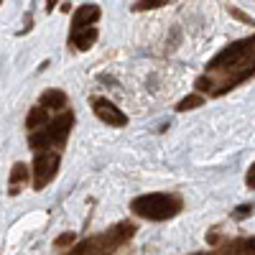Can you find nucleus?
<instances>
[{
	"label": "nucleus",
	"instance_id": "obj_1",
	"mask_svg": "<svg viewBox=\"0 0 255 255\" xmlns=\"http://www.w3.org/2000/svg\"><path fill=\"white\" fill-rule=\"evenodd\" d=\"M133 232H135V227H133L130 222H120V225H115L113 230L102 232V235H95V238H90V240L79 243V245H77L74 250H69L67 255H110V253H115L123 243L130 240Z\"/></svg>",
	"mask_w": 255,
	"mask_h": 255
},
{
	"label": "nucleus",
	"instance_id": "obj_2",
	"mask_svg": "<svg viewBox=\"0 0 255 255\" xmlns=\"http://www.w3.org/2000/svg\"><path fill=\"white\" fill-rule=\"evenodd\" d=\"M130 209L143 220L163 222V220L176 217L181 212V199L174 194H143L130 202Z\"/></svg>",
	"mask_w": 255,
	"mask_h": 255
},
{
	"label": "nucleus",
	"instance_id": "obj_3",
	"mask_svg": "<svg viewBox=\"0 0 255 255\" xmlns=\"http://www.w3.org/2000/svg\"><path fill=\"white\" fill-rule=\"evenodd\" d=\"M59 163H61V158H59V153H54V151H46V153H36V161H33V186L36 189H44L54 176H56V171H59Z\"/></svg>",
	"mask_w": 255,
	"mask_h": 255
},
{
	"label": "nucleus",
	"instance_id": "obj_4",
	"mask_svg": "<svg viewBox=\"0 0 255 255\" xmlns=\"http://www.w3.org/2000/svg\"><path fill=\"white\" fill-rule=\"evenodd\" d=\"M92 110H95V115H97L102 123H108V125H113V128L128 125V115H125L120 108H115L108 97H95V100H92Z\"/></svg>",
	"mask_w": 255,
	"mask_h": 255
},
{
	"label": "nucleus",
	"instance_id": "obj_5",
	"mask_svg": "<svg viewBox=\"0 0 255 255\" xmlns=\"http://www.w3.org/2000/svg\"><path fill=\"white\" fill-rule=\"evenodd\" d=\"M72 125H74V115H72V113H61V115L46 128L49 135H51V143H54L56 148L67 145V138H69V133H72Z\"/></svg>",
	"mask_w": 255,
	"mask_h": 255
},
{
	"label": "nucleus",
	"instance_id": "obj_6",
	"mask_svg": "<svg viewBox=\"0 0 255 255\" xmlns=\"http://www.w3.org/2000/svg\"><path fill=\"white\" fill-rule=\"evenodd\" d=\"M100 18V8L97 5H82L74 18H72V33L74 31H82V28H92V23Z\"/></svg>",
	"mask_w": 255,
	"mask_h": 255
},
{
	"label": "nucleus",
	"instance_id": "obj_7",
	"mask_svg": "<svg viewBox=\"0 0 255 255\" xmlns=\"http://www.w3.org/2000/svg\"><path fill=\"white\" fill-rule=\"evenodd\" d=\"M41 108L44 110H64L67 108V95L61 90H46L41 95Z\"/></svg>",
	"mask_w": 255,
	"mask_h": 255
},
{
	"label": "nucleus",
	"instance_id": "obj_8",
	"mask_svg": "<svg viewBox=\"0 0 255 255\" xmlns=\"http://www.w3.org/2000/svg\"><path fill=\"white\" fill-rule=\"evenodd\" d=\"M46 123H49V113L41 108H31V113H28V118H26V128L31 133H36V130H41V128H46Z\"/></svg>",
	"mask_w": 255,
	"mask_h": 255
},
{
	"label": "nucleus",
	"instance_id": "obj_9",
	"mask_svg": "<svg viewBox=\"0 0 255 255\" xmlns=\"http://www.w3.org/2000/svg\"><path fill=\"white\" fill-rule=\"evenodd\" d=\"M97 41V28L92 26V28H82V31H74L72 33V44L77 46V49H90L92 44Z\"/></svg>",
	"mask_w": 255,
	"mask_h": 255
},
{
	"label": "nucleus",
	"instance_id": "obj_10",
	"mask_svg": "<svg viewBox=\"0 0 255 255\" xmlns=\"http://www.w3.org/2000/svg\"><path fill=\"white\" fill-rule=\"evenodd\" d=\"M28 145L33 148L36 153H46V148H51L54 143H51V135H49V130H46V128H41V130L31 133V138H28Z\"/></svg>",
	"mask_w": 255,
	"mask_h": 255
},
{
	"label": "nucleus",
	"instance_id": "obj_11",
	"mask_svg": "<svg viewBox=\"0 0 255 255\" xmlns=\"http://www.w3.org/2000/svg\"><path fill=\"white\" fill-rule=\"evenodd\" d=\"M204 100H202V95H189V97H184L179 105H176V110L179 113H186V110H194V108H199Z\"/></svg>",
	"mask_w": 255,
	"mask_h": 255
},
{
	"label": "nucleus",
	"instance_id": "obj_12",
	"mask_svg": "<svg viewBox=\"0 0 255 255\" xmlns=\"http://www.w3.org/2000/svg\"><path fill=\"white\" fill-rule=\"evenodd\" d=\"M28 179V168L26 163H15L13 171H10V184H18V181H26Z\"/></svg>",
	"mask_w": 255,
	"mask_h": 255
},
{
	"label": "nucleus",
	"instance_id": "obj_13",
	"mask_svg": "<svg viewBox=\"0 0 255 255\" xmlns=\"http://www.w3.org/2000/svg\"><path fill=\"white\" fill-rule=\"evenodd\" d=\"M250 215H253V204H240L235 212H232V217H235V220H245Z\"/></svg>",
	"mask_w": 255,
	"mask_h": 255
},
{
	"label": "nucleus",
	"instance_id": "obj_14",
	"mask_svg": "<svg viewBox=\"0 0 255 255\" xmlns=\"http://www.w3.org/2000/svg\"><path fill=\"white\" fill-rule=\"evenodd\" d=\"M72 243H74V235H72V232H64V235H59V238L54 240L56 248H69Z\"/></svg>",
	"mask_w": 255,
	"mask_h": 255
},
{
	"label": "nucleus",
	"instance_id": "obj_15",
	"mask_svg": "<svg viewBox=\"0 0 255 255\" xmlns=\"http://www.w3.org/2000/svg\"><path fill=\"white\" fill-rule=\"evenodd\" d=\"M161 5H168L166 0H151V3H135V10H145V8H161Z\"/></svg>",
	"mask_w": 255,
	"mask_h": 255
},
{
	"label": "nucleus",
	"instance_id": "obj_16",
	"mask_svg": "<svg viewBox=\"0 0 255 255\" xmlns=\"http://www.w3.org/2000/svg\"><path fill=\"white\" fill-rule=\"evenodd\" d=\"M209 87H212V79H207V77H199L197 79V90L199 92H209Z\"/></svg>",
	"mask_w": 255,
	"mask_h": 255
},
{
	"label": "nucleus",
	"instance_id": "obj_17",
	"mask_svg": "<svg viewBox=\"0 0 255 255\" xmlns=\"http://www.w3.org/2000/svg\"><path fill=\"white\" fill-rule=\"evenodd\" d=\"M245 184H248L250 189H255V163L248 168V174H245Z\"/></svg>",
	"mask_w": 255,
	"mask_h": 255
},
{
	"label": "nucleus",
	"instance_id": "obj_18",
	"mask_svg": "<svg viewBox=\"0 0 255 255\" xmlns=\"http://www.w3.org/2000/svg\"><path fill=\"white\" fill-rule=\"evenodd\" d=\"M243 248H245V253H248V255H255V238L245 240V243H243Z\"/></svg>",
	"mask_w": 255,
	"mask_h": 255
},
{
	"label": "nucleus",
	"instance_id": "obj_19",
	"mask_svg": "<svg viewBox=\"0 0 255 255\" xmlns=\"http://www.w3.org/2000/svg\"><path fill=\"white\" fill-rule=\"evenodd\" d=\"M191 255H207V253H191Z\"/></svg>",
	"mask_w": 255,
	"mask_h": 255
},
{
	"label": "nucleus",
	"instance_id": "obj_20",
	"mask_svg": "<svg viewBox=\"0 0 255 255\" xmlns=\"http://www.w3.org/2000/svg\"><path fill=\"white\" fill-rule=\"evenodd\" d=\"M0 5H3V3H0Z\"/></svg>",
	"mask_w": 255,
	"mask_h": 255
}]
</instances>
